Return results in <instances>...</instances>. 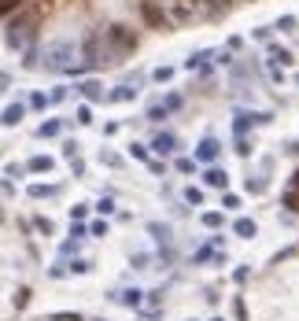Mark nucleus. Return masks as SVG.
<instances>
[{"label":"nucleus","mask_w":299,"mask_h":321,"mask_svg":"<svg viewBox=\"0 0 299 321\" xmlns=\"http://www.w3.org/2000/svg\"><path fill=\"white\" fill-rule=\"evenodd\" d=\"M74 44L63 41V44H48L44 48V70H81L78 63H74Z\"/></svg>","instance_id":"1"},{"label":"nucleus","mask_w":299,"mask_h":321,"mask_svg":"<svg viewBox=\"0 0 299 321\" xmlns=\"http://www.w3.org/2000/svg\"><path fill=\"white\" fill-rule=\"evenodd\" d=\"M30 30H33V11H26V15H18V18H11V22H7L4 41L11 44V48H22V41L30 37Z\"/></svg>","instance_id":"2"},{"label":"nucleus","mask_w":299,"mask_h":321,"mask_svg":"<svg viewBox=\"0 0 299 321\" xmlns=\"http://www.w3.org/2000/svg\"><path fill=\"white\" fill-rule=\"evenodd\" d=\"M107 41L115 52H133L137 48V37L133 30H126V26H107Z\"/></svg>","instance_id":"3"},{"label":"nucleus","mask_w":299,"mask_h":321,"mask_svg":"<svg viewBox=\"0 0 299 321\" xmlns=\"http://www.w3.org/2000/svg\"><path fill=\"white\" fill-rule=\"evenodd\" d=\"M270 118H274L270 111H259V115H251V111H240V115H237V122H233V129H237V137H244L251 126H266Z\"/></svg>","instance_id":"4"},{"label":"nucleus","mask_w":299,"mask_h":321,"mask_svg":"<svg viewBox=\"0 0 299 321\" xmlns=\"http://www.w3.org/2000/svg\"><path fill=\"white\" fill-rule=\"evenodd\" d=\"M141 15H144V22H148V26H155V30H170V18L159 11L152 0H144V4H141Z\"/></svg>","instance_id":"5"},{"label":"nucleus","mask_w":299,"mask_h":321,"mask_svg":"<svg viewBox=\"0 0 299 321\" xmlns=\"http://www.w3.org/2000/svg\"><path fill=\"white\" fill-rule=\"evenodd\" d=\"M218 155H222V144H218L214 137H203L200 148H196V163H214Z\"/></svg>","instance_id":"6"},{"label":"nucleus","mask_w":299,"mask_h":321,"mask_svg":"<svg viewBox=\"0 0 299 321\" xmlns=\"http://www.w3.org/2000/svg\"><path fill=\"white\" fill-rule=\"evenodd\" d=\"M203 181H207V188H226L229 185V174L222 166H207V170H203Z\"/></svg>","instance_id":"7"},{"label":"nucleus","mask_w":299,"mask_h":321,"mask_svg":"<svg viewBox=\"0 0 299 321\" xmlns=\"http://www.w3.org/2000/svg\"><path fill=\"white\" fill-rule=\"evenodd\" d=\"M148 148H152L155 155H170L174 148H177V137H174V133H159V137H155V140H152Z\"/></svg>","instance_id":"8"},{"label":"nucleus","mask_w":299,"mask_h":321,"mask_svg":"<svg viewBox=\"0 0 299 321\" xmlns=\"http://www.w3.org/2000/svg\"><path fill=\"white\" fill-rule=\"evenodd\" d=\"M22 115H26L22 103H7V107L0 111V126H18V122H22Z\"/></svg>","instance_id":"9"},{"label":"nucleus","mask_w":299,"mask_h":321,"mask_svg":"<svg viewBox=\"0 0 299 321\" xmlns=\"http://www.w3.org/2000/svg\"><path fill=\"white\" fill-rule=\"evenodd\" d=\"M107 100H111V103H129V100H137V85H115V89L107 92Z\"/></svg>","instance_id":"10"},{"label":"nucleus","mask_w":299,"mask_h":321,"mask_svg":"<svg viewBox=\"0 0 299 321\" xmlns=\"http://www.w3.org/2000/svg\"><path fill=\"white\" fill-rule=\"evenodd\" d=\"M78 92H81V96H85V100H107V92H104V85H100V81H81L78 85Z\"/></svg>","instance_id":"11"},{"label":"nucleus","mask_w":299,"mask_h":321,"mask_svg":"<svg viewBox=\"0 0 299 321\" xmlns=\"http://www.w3.org/2000/svg\"><path fill=\"white\" fill-rule=\"evenodd\" d=\"M141 296H144V292L141 288H122V292H115V299H118V303H122V307H141Z\"/></svg>","instance_id":"12"},{"label":"nucleus","mask_w":299,"mask_h":321,"mask_svg":"<svg viewBox=\"0 0 299 321\" xmlns=\"http://www.w3.org/2000/svg\"><path fill=\"white\" fill-rule=\"evenodd\" d=\"M233 233H237V237H244V240H251V237H255V222H251V218H237V222H233Z\"/></svg>","instance_id":"13"},{"label":"nucleus","mask_w":299,"mask_h":321,"mask_svg":"<svg viewBox=\"0 0 299 321\" xmlns=\"http://www.w3.org/2000/svg\"><path fill=\"white\" fill-rule=\"evenodd\" d=\"M59 129H63V122L59 118H48V122H41V126H37V137H55V133H59Z\"/></svg>","instance_id":"14"},{"label":"nucleus","mask_w":299,"mask_h":321,"mask_svg":"<svg viewBox=\"0 0 299 321\" xmlns=\"http://www.w3.org/2000/svg\"><path fill=\"white\" fill-rule=\"evenodd\" d=\"M26 170H33V174H48V170H52V159H48V155H33L30 163H26Z\"/></svg>","instance_id":"15"},{"label":"nucleus","mask_w":299,"mask_h":321,"mask_svg":"<svg viewBox=\"0 0 299 321\" xmlns=\"http://www.w3.org/2000/svg\"><path fill=\"white\" fill-rule=\"evenodd\" d=\"M26 192H30L33 200H44V196H55V185H30Z\"/></svg>","instance_id":"16"},{"label":"nucleus","mask_w":299,"mask_h":321,"mask_svg":"<svg viewBox=\"0 0 299 321\" xmlns=\"http://www.w3.org/2000/svg\"><path fill=\"white\" fill-rule=\"evenodd\" d=\"M203 59H211V52H196V55H189V59H185V70H200Z\"/></svg>","instance_id":"17"},{"label":"nucleus","mask_w":299,"mask_h":321,"mask_svg":"<svg viewBox=\"0 0 299 321\" xmlns=\"http://www.w3.org/2000/svg\"><path fill=\"white\" fill-rule=\"evenodd\" d=\"M129 155L141 159V163H152V148H144V144H129Z\"/></svg>","instance_id":"18"},{"label":"nucleus","mask_w":299,"mask_h":321,"mask_svg":"<svg viewBox=\"0 0 299 321\" xmlns=\"http://www.w3.org/2000/svg\"><path fill=\"white\" fill-rule=\"evenodd\" d=\"M74 118H78V126H92V107H89V103H81V107L74 111Z\"/></svg>","instance_id":"19"},{"label":"nucleus","mask_w":299,"mask_h":321,"mask_svg":"<svg viewBox=\"0 0 299 321\" xmlns=\"http://www.w3.org/2000/svg\"><path fill=\"white\" fill-rule=\"evenodd\" d=\"M270 63H281L285 67V63H292V52L288 48H270Z\"/></svg>","instance_id":"20"},{"label":"nucleus","mask_w":299,"mask_h":321,"mask_svg":"<svg viewBox=\"0 0 299 321\" xmlns=\"http://www.w3.org/2000/svg\"><path fill=\"white\" fill-rule=\"evenodd\" d=\"M148 229H152V237H155L159 244H170V229H166V225H159V222H155V225H148Z\"/></svg>","instance_id":"21"},{"label":"nucleus","mask_w":299,"mask_h":321,"mask_svg":"<svg viewBox=\"0 0 299 321\" xmlns=\"http://www.w3.org/2000/svg\"><path fill=\"white\" fill-rule=\"evenodd\" d=\"M92 211H100V214H111V211H115V200H111V196H100V200L92 203Z\"/></svg>","instance_id":"22"},{"label":"nucleus","mask_w":299,"mask_h":321,"mask_svg":"<svg viewBox=\"0 0 299 321\" xmlns=\"http://www.w3.org/2000/svg\"><path fill=\"white\" fill-rule=\"evenodd\" d=\"M177 174H192V170H196V159H189V155H181V159H177Z\"/></svg>","instance_id":"23"},{"label":"nucleus","mask_w":299,"mask_h":321,"mask_svg":"<svg viewBox=\"0 0 299 321\" xmlns=\"http://www.w3.org/2000/svg\"><path fill=\"white\" fill-rule=\"evenodd\" d=\"M185 203L200 207V203H203V192H200V188H192V185H189V188H185Z\"/></svg>","instance_id":"24"},{"label":"nucleus","mask_w":299,"mask_h":321,"mask_svg":"<svg viewBox=\"0 0 299 321\" xmlns=\"http://www.w3.org/2000/svg\"><path fill=\"white\" fill-rule=\"evenodd\" d=\"M203 225H207V229H222V214L218 211H207V214H203Z\"/></svg>","instance_id":"25"},{"label":"nucleus","mask_w":299,"mask_h":321,"mask_svg":"<svg viewBox=\"0 0 299 321\" xmlns=\"http://www.w3.org/2000/svg\"><path fill=\"white\" fill-rule=\"evenodd\" d=\"M48 103H52V96H44V92H33L30 96V107H37V111H44Z\"/></svg>","instance_id":"26"},{"label":"nucleus","mask_w":299,"mask_h":321,"mask_svg":"<svg viewBox=\"0 0 299 321\" xmlns=\"http://www.w3.org/2000/svg\"><path fill=\"white\" fill-rule=\"evenodd\" d=\"M67 270H70V273H89V270H92V262H89V259H74Z\"/></svg>","instance_id":"27"},{"label":"nucleus","mask_w":299,"mask_h":321,"mask_svg":"<svg viewBox=\"0 0 299 321\" xmlns=\"http://www.w3.org/2000/svg\"><path fill=\"white\" fill-rule=\"evenodd\" d=\"M85 214H89V203H74L70 207V222H81Z\"/></svg>","instance_id":"28"},{"label":"nucleus","mask_w":299,"mask_h":321,"mask_svg":"<svg viewBox=\"0 0 299 321\" xmlns=\"http://www.w3.org/2000/svg\"><path fill=\"white\" fill-rule=\"evenodd\" d=\"M18 7H22V0H0V15H11Z\"/></svg>","instance_id":"29"},{"label":"nucleus","mask_w":299,"mask_h":321,"mask_svg":"<svg viewBox=\"0 0 299 321\" xmlns=\"http://www.w3.org/2000/svg\"><path fill=\"white\" fill-rule=\"evenodd\" d=\"M152 78H155V81H170V78H174V67H155Z\"/></svg>","instance_id":"30"},{"label":"nucleus","mask_w":299,"mask_h":321,"mask_svg":"<svg viewBox=\"0 0 299 321\" xmlns=\"http://www.w3.org/2000/svg\"><path fill=\"white\" fill-rule=\"evenodd\" d=\"M277 30L292 33V30H296V15H285V18H277Z\"/></svg>","instance_id":"31"},{"label":"nucleus","mask_w":299,"mask_h":321,"mask_svg":"<svg viewBox=\"0 0 299 321\" xmlns=\"http://www.w3.org/2000/svg\"><path fill=\"white\" fill-rule=\"evenodd\" d=\"M222 207H226V211H237V207H240V196L226 192V196H222Z\"/></svg>","instance_id":"32"},{"label":"nucleus","mask_w":299,"mask_h":321,"mask_svg":"<svg viewBox=\"0 0 299 321\" xmlns=\"http://www.w3.org/2000/svg\"><path fill=\"white\" fill-rule=\"evenodd\" d=\"M67 92H70L67 85H55V89L48 92V96H52V103H59V100H67Z\"/></svg>","instance_id":"33"},{"label":"nucleus","mask_w":299,"mask_h":321,"mask_svg":"<svg viewBox=\"0 0 299 321\" xmlns=\"http://www.w3.org/2000/svg\"><path fill=\"white\" fill-rule=\"evenodd\" d=\"M89 233H92V237H107V222H92Z\"/></svg>","instance_id":"34"},{"label":"nucleus","mask_w":299,"mask_h":321,"mask_svg":"<svg viewBox=\"0 0 299 321\" xmlns=\"http://www.w3.org/2000/svg\"><path fill=\"white\" fill-rule=\"evenodd\" d=\"M70 237H74V240H85V225H81V222H70Z\"/></svg>","instance_id":"35"},{"label":"nucleus","mask_w":299,"mask_h":321,"mask_svg":"<svg viewBox=\"0 0 299 321\" xmlns=\"http://www.w3.org/2000/svg\"><path fill=\"white\" fill-rule=\"evenodd\" d=\"M63 155H67V159H78V144H74V140H67V144H63Z\"/></svg>","instance_id":"36"},{"label":"nucleus","mask_w":299,"mask_h":321,"mask_svg":"<svg viewBox=\"0 0 299 321\" xmlns=\"http://www.w3.org/2000/svg\"><path fill=\"white\" fill-rule=\"evenodd\" d=\"M100 159H104V163H107V166H118V163H122V159H118L115 152H100Z\"/></svg>","instance_id":"37"},{"label":"nucleus","mask_w":299,"mask_h":321,"mask_svg":"<svg viewBox=\"0 0 299 321\" xmlns=\"http://www.w3.org/2000/svg\"><path fill=\"white\" fill-rule=\"evenodd\" d=\"M52 321H81V314H52Z\"/></svg>","instance_id":"38"},{"label":"nucleus","mask_w":299,"mask_h":321,"mask_svg":"<svg viewBox=\"0 0 299 321\" xmlns=\"http://www.w3.org/2000/svg\"><path fill=\"white\" fill-rule=\"evenodd\" d=\"M133 266L137 270H148V255H133Z\"/></svg>","instance_id":"39"},{"label":"nucleus","mask_w":299,"mask_h":321,"mask_svg":"<svg viewBox=\"0 0 299 321\" xmlns=\"http://www.w3.org/2000/svg\"><path fill=\"white\" fill-rule=\"evenodd\" d=\"M7 85H11V78H7V70H0V92H4Z\"/></svg>","instance_id":"40"},{"label":"nucleus","mask_w":299,"mask_h":321,"mask_svg":"<svg viewBox=\"0 0 299 321\" xmlns=\"http://www.w3.org/2000/svg\"><path fill=\"white\" fill-rule=\"evenodd\" d=\"M211 321H222V318H211Z\"/></svg>","instance_id":"41"},{"label":"nucleus","mask_w":299,"mask_h":321,"mask_svg":"<svg viewBox=\"0 0 299 321\" xmlns=\"http://www.w3.org/2000/svg\"><path fill=\"white\" fill-rule=\"evenodd\" d=\"M296 185H299V174H296Z\"/></svg>","instance_id":"42"},{"label":"nucleus","mask_w":299,"mask_h":321,"mask_svg":"<svg viewBox=\"0 0 299 321\" xmlns=\"http://www.w3.org/2000/svg\"><path fill=\"white\" fill-rule=\"evenodd\" d=\"M222 4H229V0H222Z\"/></svg>","instance_id":"43"}]
</instances>
